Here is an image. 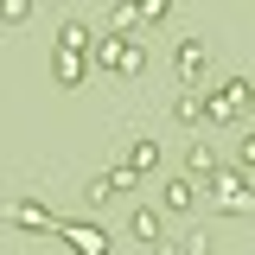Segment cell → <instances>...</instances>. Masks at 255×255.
<instances>
[{
  "label": "cell",
  "instance_id": "obj_14",
  "mask_svg": "<svg viewBox=\"0 0 255 255\" xmlns=\"http://www.w3.org/2000/svg\"><path fill=\"white\" fill-rule=\"evenodd\" d=\"M172 115H179V122H185V128H198V122H204V96H179V102H172Z\"/></svg>",
  "mask_w": 255,
  "mask_h": 255
},
{
  "label": "cell",
  "instance_id": "obj_9",
  "mask_svg": "<svg viewBox=\"0 0 255 255\" xmlns=\"http://www.w3.org/2000/svg\"><path fill=\"white\" fill-rule=\"evenodd\" d=\"M128 230H134L140 243H166V223H159V211H147V204H140V211L128 217Z\"/></svg>",
  "mask_w": 255,
  "mask_h": 255
},
{
  "label": "cell",
  "instance_id": "obj_13",
  "mask_svg": "<svg viewBox=\"0 0 255 255\" xmlns=\"http://www.w3.org/2000/svg\"><path fill=\"white\" fill-rule=\"evenodd\" d=\"M185 166H191V179H204V172H217L223 159L211 153V147H204V140H198V147H191V153H185Z\"/></svg>",
  "mask_w": 255,
  "mask_h": 255
},
{
  "label": "cell",
  "instance_id": "obj_2",
  "mask_svg": "<svg viewBox=\"0 0 255 255\" xmlns=\"http://www.w3.org/2000/svg\"><path fill=\"white\" fill-rule=\"evenodd\" d=\"M51 236H58L70 255H115V236H109L102 223H90V217H58Z\"/></svg>",
  "mask_w": 255,
  "mask_h": 255
},
{
  "label": "cell",
  "instance_id": "obj_1",
  "mask_svg": "<svg viewBox=\"0 0 255 255\" xmlns=\"http://www.w3.org/2000/svg\"><path fill=\"white\" fill-rule=\"evenodd\" d=\"M90 64L115 70V77H140V70H147V45H140L134 32H102L90 45Z\"/></svg>",
  "mask_w": 255,
  "mask_h": 255
},
{
  "label": "cell",
  "instance_id": "obj_5",
  "mask_svg": "<svg viewBox=\"0 0 255 255\" xmlns=\"http://www.w3.org/2000/svg\"><path fill=\"white\" fill-rule=\"evenodd\" d=\"M6 223L26 230V236H51V230H58V217H51L45 204H32V198H13V204H6Z\"/></svg>",
  "mask_w": 255,
  "mask_h": 255
},
{
  "label": "cell",
  "instance_id": "obj_6",
  "mask_svg": "<svg viewBox=\"0 0 255 255\" xmlns=\"http://www.w3.org/2000/svg\"><path fill=\"white\" fill-rule=\"evenodd\" d=\"M204 64H211V45H204V38H179V45H172V70H179L185 83L204 77Z\"/></svg>",
  "mask_w": 255,
  "mask_h": 255
},
{
  "label": "cell",
  "instance_id": "obj_12",
  "mask_svg": "<svg viewBox=\"0 0 255 255\" xmlns=\"http://www.w3.org/2000/svg\"><path fill=\"white\" fill-rule=\"evenodd\" d=\"M128 166H134V172L147 179V172L159 166V140H134V147H128Z\"/></svg>",
  "mask_w": 255,
  "mask_h": 255
},
{
  "label": "cell",
  "instance_id": "obj_10",
  "mask_svg": "<svg viewBox=\"0 0 255 255\" xmlns=\"http://www.w3.org/2000/svg\"><path fill=\"white\" fill-rule=\"evenodd\" d=\"M159 204H166V211H191V204H198V191H191V179H166V191H159Z\"/></svg>",
  "mask_w": 255,
  "mask_h": 255
},
{
  "label": "cell",
  "instance_id": "obj_4",
  "mask_svg": "<svg viewBox=\"0 0 255 255\" xmlns=\"http://www.w3.org/2000/svg\"><path fill=\"white\" fill-rule=\"evenodd\" d=\"M249 109V77H230L217 96H204V122H243Z\"/></svg>",
  "mask_w": 255,
  "mask_h": 255
},
{
  "label": "cell",
  "instance_id": "obj_3",
  "mask_svg": "<svg viewBox=\"0 0 255 255\" xmlns=\"http://www.w3.org/2000/svg\"><path fill=\"white\" fill-rule=\"evenodd\" d=\"M204 191H211V204L223 211H249V172H236V166H217V172H204Z\"/></svg>",
  "mask_w": 255,
  "mask_h": 255
},
{
  "label": "cell",
  "instance_id": "obj_8",
  "mask_svg": "<svg viewBox=\"0 0 255 255\" xmlns=\"http://www.w3.org/2000/svg\"><path fill=\"white\" fill-rule=\"evenodd\" d=\"M90 45H96V38H90L83 19H64V26H58V51H83V58H90Z\"/></svg>",
  "mask_w": 255,
  "mask_h": 255
},
{
  "label": "cell",
  "instance_id": "obj_16",
  "mask_svg": "<svg viewBox=\"0 0 255 255\" xmlns=\"http://www.w3.org/2000/svg\"><path fill=\"white\" fill-rule=\"evenodd\" d=\"M26 19H32L26 0H0V26H26Z\"/></svg>",
  "mask_w": 255,
  "mask_h": 255
},
{
  "label": "cell",
  "instance_id": "obj_11",
  "mask_svg": "<svg viewBox=\"0 0 255 255\" xmlns=\"http://www.w3.org/2000/svg\"><path fill=\"white\" fill-rule=\"evenodd\" d=\"M134 185H140V172H134L128 159H122V166H109V172H102V191H109V198H122V191H134Z\"/></svg>",
  "mask_w": 255,
  "mask_h": 255
},
{
  "label": "cell",
  "instance_id": "obj_7",
  "mask_svg": "<svg viewBox=\"0 0 255 255\" xmlns=\"http://www.w3.org/2000/svg\"><path fill=\"white\" fill-rule=\"evenodd\" d=\"M51 77H58V90H77V83L90 77V58H83V51H58V58H51Z\"/></svg>",
  "mask_w": 255,
  "mask_h": 255
},
{
  "label": "cell",
  "instance_id": "obj_15",
  "mask_svg": "<svg viewBox=\"0 0 255 255\" xmlns=\"http://www.w3.org/2000/svg\"><path fill=\"white\" fill-rule=\"evenodd\" d=\"M134 13H140L147 26H166V19H172V0H134Z\"/></svg>",
  "mask_w": 255,
  "mask_h": 255
}]
</instances>
